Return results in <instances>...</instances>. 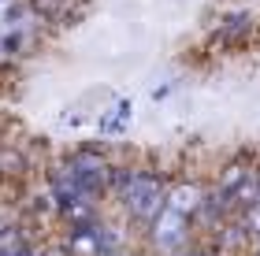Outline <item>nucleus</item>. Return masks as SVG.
Wrapping results in <instances>:
<instances>
[{
  "mask_svg": "<svg viewBox=\"0 0 260 256\" xmlns=\"http://www.w3.org/2000/svg\"><path fill=\"white\" fill-rule=\"evenodd\" d=\"M123 197H126V208L134 215H141V219L164 208V201H160V182L149 178V174H130V178L123 182Z\"/></svg>",
  "mask_w": 260,
  "mask_h": 256,
  "instance_id": "f257e3e1",
  "label": "nucleus"
}]
</instances>
